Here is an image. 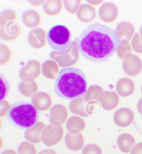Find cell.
Here are the masks:
<instances>
[{
  "mask_svg": "<svg viewBox=\"0 0 142 154\" xmlns=\"http://www.w3.org/2000/svg\"><path fill=\"white\" fill-rule=\"evenodd\" d=\"M65 8L69 12L72 14H75L79 8L81 1H64Z\"/></svg>",
  "mask_w": 142,
  "mask_h": 154,
  "instance_id": "obj_33",
  "label": "cell"
},
{
  "mask_svg": "<svg viewBox=\"0 0 142 154\" xmlns=\"http://www.w3.org/2000/svg\"><path fill=\"white\" fill-rule=\"evenodd\" d=\"M67 147L71 150L78 151L82 149L84 144V139L81 133L71 134L68 133L65 138Z\"/></svg>",
  "mask_w": 142,
  "mask_h": 154,
  "instance_id": "obj_19",
  "label": "cell"
},
{
  "mask_svg": "<svg viewBox=\"0 0 142 154\" xmlns=\"http://www.w3.org/2000/svg\"><path fill=\"white\" fill-rule=\"evenodd\" d=\"M87 87L86 78L82 70L67 67L60 71L54 85V92L61 98L73 99L84 95Z\"/></svg>",
  "mask_w": 142,
  "mask_h": 154,
  "instance_id": "obj_2",
  "label": "cell"
},
{
  "mask_svg": "<svg viewBox=\"0 0 142 154\" xmlns=\"http://www.w3.org/2000/svg\"><path fill=\"white\" fill-rule=\"evenodd\" d=\"M103 92V90L100 86L97 85H91L85 94V100L90 104L97 103L96 101H98L100 95Z\"/></svg>",
  "mask_w": 142,
  "mask_h": 154,
  "instance_id": "obj_25",
  "label": "cell"
},
{
  "mask_svg": "<svg viewBox=\"0 0 142 154\" xmlns=\"http://www.w3.org/2000/svg\"><path fill=\"white\" fill-rule=\"evenodd\" d=\"M141 93H142V85L141 86Z\"/></svg>",
  "mask_w": 142,
  "mask_h": 154,
  "instance_id": "obj_42",
  "label": "cell"
},
{
  "mask_svg": "<svg viewBox=\"0 0 142 154\" xmlns=\"http://www.w3.org/2000/svg\"><path fill=\"white\" fill-rule=\"evenodd\" d=\"M117 143L121 151L124 153H128L135 146V141L134 137L131 134L123 133L118 137Z\"/></svg>",
  "mask_w": 142,
  "mask_h": 154,
  "instance_id": "obj_23",
  "label": "cell"
},
{
  "mask_svg": "<svg viewBox=\"0 0 142 154\" xmlns=\"http://www.w3.org/2000/svg\"><path fill=\"white\" fill-rule=\"evenodd\" d=\"M96 11L94 8L88 4H83L79 8L77 16L81 21L89 23L93 21L96 16Z\"/></svg>",
  "mask_w": 142,
  "mask_h": 154,
  "instance_id": "obj_18",
  "label": "cell"
},
{
  "mask_svg": "<svg viewBox=\"0 0 142 154\" xmlns=\"http://www.w3.org/2000/svg\"><path fill=\"white\" fill-rule=\"evenodd\" d=\"M47 40L49 45L54 50L60 53L68 52L72 45L71 32L67 27L57 25L48 31Z\"/></svg>",
  "mask_w": 142,
  "mask_h": 154,
  "instance_id": "obj_4",
  "label": "cell"
},
{
  "mask_svg": "<svg viewBox=\"0 0 142 154\" xmlns=\"http://www.w3.org/2000/svg\"><path fill=\"white\" fill-rule=\"evenodd\" d=\"M92 104L85 101L84 97L73 100L69 104L70 111L74 114L82 117H88L92 114Z\"/></svg>",
  "mask_w": 142,
  "mask_h": 154,
  "instance_id": "obj_7",
  "label": "cell"
},
{
  "mask_svg": "<svg viewBox=\"0 0 142 154\" xmlns=\"http://www.w3.org/2000/svg\"><path fill=\"white\" fill-rule=\"evenodd\" d=\"M19 91L23 95L26 97L33 96L38 91V87L34 81H23L19 85Z\"/></svg>",
  "mask_w": 142,
  "mask_h": 154,
  "instance_id": "obj_26",
  "label": "cell"
},
{
  "mask_svg": "<svg viewBox=\"0 0 142 154\" xmlns=\"http://www.w3.org/2000/svg\"><path fill=\"white\" fill-rule=\"evenodd\" d=\"M130 154H142V142L135 145L131 150Z\"/></svg>",
  "mask_w": 142,
  "mask_h": 154,
  "instance_id": "obj_36",
  "label": "cell"
},
{
  "mask_svg": "<svg viewBox=\"0 0 142 154\" xmlns=\"http://www.w3.org/2000/svg\"><path fill=\"white\" fill-rule=\"evenodd\" d=\"M45 128V124L38 122L26 131L25 137L27 140L32 143H39L42 140V133Z\"/></svg>",
  "mask_w": 142,
  "mask_h": 154,
  "instance_id": "obj_15",
  "label": "cell"
},
{
  "mask_svg": "<svg viewBox=\"0 0 142 154\" xmlns=\"http://www.w3.org/2000/svg\"><path fill=\"white\" fill-rule=\"evenodd\" d=\"M76 41L79 52L85 59L101 63L115 53L121 40L113 29L95 22L85 29Z\"/></svg>",
  "mask_w": 142,
  "mask_h": 154,
  "instance_id": "obj_1",
  "label": "cell"
},
{
  "mask_svg": "<svg viewBox=\"0 0 142 154\" xmlns=\"http://www.w3.org/2000/svg\"><path fill=\"white\" fill-rule=\"evenodd\" d=\"M9 117L12 121L21 128H30L37 123L38 112L36 108L29 103H21L11 108Z\"/></svg>",
  "mask_w": 142,
  "mask_h": 154,
  "instance_id": "obj_3",
  "label": "cell"
},
{
  "mask_svg": "<svg viewBox=\"0 0 142 154\" xmlns=\"http://www.w3.org/2000/svg\"><path fill=\"white\" fill-rule=\"evenodd\" d=\"M58 70V65L53 60H48L45 62L42 66L43 74L49 79H57Z\"/></svg>",
  "mask_w": 142,
  "mask_h": 154,
  "instance_id": "obj_24",
  "label": "cell"
},
{
  "mask_svg": "<svg viewBox=\"0 0 142 154\" xmlns=\"http://www.w3.org/2000/svg\"><path fill=\"white\" fill-rule=\"evenodd\" d=\"M116 90L118 94L122 97L129 96L135 90V85L131 79L128 78L120 79L117 82Z\"/></svg>",
  "mask_w": 142,
  "mask_h": 154,
  "instance_id": "obj_17",
  "label": "cell"
},
{
  "mask_svg": "<svg viewBox=\"0 0 142 154\" xmlns=\"http://www.w3.org/2000/svg\"><path fill=\"white\" fill-rule=\"evenodd\" d=\"M134 118L133 112L127 108L118 109L116 111L113 116L114 121L116 124L122 128L127 127L131 124Z\"/></svg>",
  "mask_w": 142,
  "mask_h": 154,
  "instance_id": "obj_10",
  "label": "cell"
},
{
  "mask_svg": "<svg viewBox=\"0 0 142 154\" xmlns=\"http://www.w3.org/2000/svg\"><path fill=\"white\" fill-rule=\"evenodd\" d=\"M117 54L121 59L124 60L128 55L132 54V49L129 41L126 39H122L117 48Z\"/></svg>",
  "mask_w": 142,
  "mask_h": 154,
  "instance_id": "obj_28",
  "label": "cell"
},
{
  "mask_svg": "<svg viewBox=\"0 0 142 154\" xmlns=\"http://www.w3.org/2000/svg\"><path fill=\"white\" fill-rule=\"evenodd\" d=\"M32 102L34 107L41 111L48 110L52 104L51 96L44 92H39L32 96Z\"/></svg>",
  "mask_w": 142,
  "mask_h": 154,
  "instance_id": "obj_14",
  "label": "cell"
},
{
  "mask_svg": "<svg viewBox=\"0 0 142 154\" xmlns=\"http://www.w3.org/2000/svg\"><path fill=\"white\" fill-rule=\"evenodd\" d=\"M21 27L20 24L15 21L5 25L0 30L1 37L6 41H13L20 36Z\"/></svg>",
  "mask_w": 142,
  "mask_h": 154,
  "instance_id": "obj_9",
  "label": "cell"
},
{
  "mask_svg": "<svg viewBox=\"0 0 142 154\" xmlns=\"http://www.w3.org/2000/svg\"><path fill=\"white\" fill-rule=\"evenodd\" d=\"M98 101L103 109L110 110L115 109L118 106L119 98L116 92L106 91L101 93Z\"/></svg>",
  "mask_w": 142,
  "mask_h": 154,
  "instance_id": "obj_13",
  "label": "cell"
},
{
  "mask_svg": "<svg viewBox=\"0 0 142 154\" xmlns=\"http://www.w3.org/2000/svg\"><path fill=\"white\" fill-rule=\"evenodd\" d=\"M29 41L30 45L35 48H42L46 43V33L42 29L38 28L32 30L29 33Z\"/></svg>",
  "mask_w": 142,
  "mask_h": 154,
  "instance_id": "obj_16",
  "label": "cell"
},
{
  "mask_svg": "<svg viewBox=\"0 0 142 154\" xmlns=\"http://www.w3.org/2000/svg\"><path fill=\"white\" fill-rule=\"evenodd\" d=\"M88 3L92 5H97L102 2V1H87Z\"/></svg>",
  "mask_w": 142,
  "mask_h": 154,
  "instance_id": "obj_40",
  "label": "cell"
},
{
  "mask_svg": "<svg viewBox=\"0 0 142 154\" xmlns=\"http://www.w3.org/2000/svg\"><path fill=\"white\" fill-rule=\"evenodd\" d=\"M134 27L133 25L127 22H122L119 23L116 27V32L121 39L130 41L134 32Z\"/></svg>",
  "mask_w": 142,
  "mask_h": 154,
  "instance_id": "obj_22",
  "label": "cell"
},
{
  "mask_svg": "<svg viewBox=\"0 0 142 154\" xmlns=\"http://www.w3.org/2000/svg\"><path fill=\"white\" fill-rule=\"evenodd\" d=\"M38 154H56L55 151L51 149H43Z\"/></svg>",
  "mask_w": 142,
  "mask_h": 154,
  "instance_id": "obj_37",
  "label": "cell"
},
{
  "mask_svg": "<svg viewBox=\"0 0 142 154\" xmlns=\"http://www.w3.org/2000/svg\"><path fill=\"white\" fill-rule=\"evenodd\" d=\"M63 134L61 126L50 124L45 127L42 133V140L47 146H53L59 143Z\"/></svg>",
  "mask_w": 142,
  "mask_h": 154,
  "instance_id": "obj_5",
  "label": "cell"
},
{
  "mask_svg": "<svg viewBox=\"0 0 142 154\" xmlns=\"http://www.w3.org/2000/svg\"><path fill=\"white\" fill-rule=\"evenodd\" d=\"M118 8L115 4L110 2H106L101 5L98 12L100 18L107 23L112 22L118 17Z\"/></svg>",
  "mask_w": 142,
  "mask_h": 154,
  "instance_id": "obj_11",
  "label": "cell"
},
{
  "mask_svg": "<svg viewBox=\"0 0 142 154\" xmlns=\"http://www.w3.org/2000/svg\"><path fill=\"white\" fill-rule=\"evenodd\" d=\"M1 101L7 96L9 91V83L2 75H1Z\"/></svg>",
  "mask_w": 142,
  "mask_h": 154,
  "instance_id": "obj_34",
  "label": "cell"
},
{
  "mask_svg": "<svg viewBox=\"0 0 142 154\" xmlns=\"http://www.w3.org/2000/svg\"><path fill=\"white\" fill-rule=\"evenodd\" d=\"M85 127L84 120L82 118L77 116L70 117L67 122V129L70 134H79L83 131Z\"/></svg>",
  "mask_w": 142,
  "mask_h": 154,
  "instance_id": "obj_21",
  "label": "cell"
},
{
  "mask_svg": "<svg viewBox=\"0 0 142 154\" xmlns=\"http://www.w3.org/2000/svg\"><path fill=\"white\" fill-rule=\"evenodd\" d=\"M83 154H102L101 149L99 146L94 144L87 145L83 147Z\"/></svg>",
  "mask_w": 142,
  "mask_h": 154,
  "instance_id": "obj_32",
  "label": "cell"
},
{
  "mask_svg": "<svg viewBox=\"0 0 142 154\" xmlns=\"http://www.w3.org/2000/svg\"><path fill=\"white\" fill-rule=\"evenodd\" d=\"M23 23L29 28H35L39 26L41 23V17L36 11L30 10L25 12L23 15Z\"/></svg>",
  "mask_w": 142,
  "mask_h": 154,
  "instance_id": "obj_20",
  "label": "cell"
},
{
  "mask_svg": "<svg viewBox=\"0 0 142 154\" xmlns=\"http://www.w3.org/2000/svg\"><path fill=\"white\" fill-rule=\"evenodd\" d=\"M132 48L138 53H142V41L140 35L138 33H135L132 38L131 42Z\"/></svg>",
  "mask_w": 142,
  "mask_h": 154,
  "instance_id": "obj_31",
  "label": "cell"
},
{
  "mask_svg": "<svg viewBox=\"0 0 142 154\" xmlns=\"http://www.w3.org/2000/svg\"><path fill=\"white\" fill-rule=\"evenodd\" d=\"M2 154H17L16 152L13 149H8L4 151Z\"/></svg>",
  "mask_w": 142,
  "mask_h": 154,
  "instance_id": "obj_39",
  "label": "cell"
},
{
  "mask_svg": "<svg viewBox=\"0 0 142 154\" xmlns=\"http://www.w3.org/2000/svg\"><path fill=\"white\" fill-rule=\"evenodd\" d=\"M137 110L142 116V98L139 100L137 104Z\"/></svg>",
  "mask_w": 142,
  "mask_h": 154,
  "instance_id": "obj_38",
  "label": "cell"
},
{
  "mask_svg": "<svg viewBox=\"0 0 142 154\" xmlns=\"http://www.w3.org/2000/svg\"><path fill=\"white\" fill-rule=\"evenodd\" d=\"M124 72L130 76H135L141 72L142 61L136 55L131 54L125 57L122 63Z\"/></svg>",
  "mask_w": 142,
  "mask_h": 154,
  "instance_id": "obj_6",
  "label": "cell"
},
{
  "mask_svg": "<svg viewBox=\"0 0 142 154\" xmlns=\"http://www.w3.org/2000/svg\"><path fill=\"white\" fill-rule=\"evenodd\" d=\"M140 34V39L142 41V26L140 27L139 30Z\"/></svg>",
  "mask_w": 142,
  "mask_h": 154,
  "instance_id": "obj_41",
  "label": "cell"
},
{
  "mask_svg": "<svg viewBox=\"0 0 142 154\" xmlns=\"http://www.w3.org/2000/svg\"><path fill=\"white\" fill-rule=\"evenodd\" d=\"M49 121L51 124L61 126L66 120L68 113L64 106L57 104L53 106L50 109Z\"/></svg>",
  "mask_w": 142,
  "mask_h": 154,
  "instance_id": "obj_12",
  "label": "cell"
},
{
  "mask_svg": "<svg viewBox=\"0 0 142 154\" xmlns=\"http://www.w3.org/2000/svg\"><path fill=\"white\" fill-rule=\"evenodd\" d=\"M62 7L61 1H48L43 5V10L48 15L55 16L60 13Z\"/></svg>",
  "mask_w": 142,
  "mask_h": 154,
  "instance_id": "obj_27",
  "label": "cell"
},
{
  "mask_svg": "<svg viewBox=\"0 0 142 154\" xmlns=\"http://www.w3.org/2000/svg\"><path fill=\"white\" fill-rule=\"evenodd\" d=\"M18 154H36V150L32 144L25 141L18 146Z\"/></svg>",
  "mask_w": 142,
  "mask_h": 154,
  "instance_id": "obj_29",
  "label": "cell"
},
{
  "mask_svg": "<svg viewBox=\"0 0 142 154\" xmlns=\"http://www.w3.org/2000/svg\"><path fill=\"white\" fill-rule=\"evenodd\" d=\"M11 53L9 48L4 45H1V65L7 63L10 60Z\"/></svg>",
  "mask_w": 142,
  "mask_h": 154,
  "instance_id": "obj_30",
  "label": "cell"
},
{
  "mask_svg": "<svg viewBox=\"0 0 142 154\" xmlns=\"http://www.w3.org/2000/svg\"><path fill=\"white\" fill-rule=\"evenodd\" d=\"M10 108V104L7 101L3 100L0 103V116H5Z\"/></svg>",
  "mask_w": 142,
  "mask_h": 154,
  "instance_id": "obj_35",
  "label": "cell"
},
{
  "mask_svg": "<svg viewBox=\"0 0 142 154\" xmlns=\"http://www.w3.org/2000/svg\"><path fill=\"white\" fill-rule=\"evenodd\" d=\"M41 64L36 60L28 62L20 71V76L24 81H34L41 74Z\"/></svg>",
  "mask_w": 142,
  "mask_h": 154,
  "instance_id": "obj_8",
  "label": "cell"
}]
</instances>
